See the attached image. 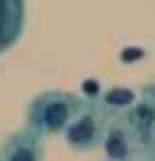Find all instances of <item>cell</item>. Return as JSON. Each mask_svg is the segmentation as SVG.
<instances>
[{"instance_id":"obj_1","label":"cell","mask_w":155,"mask_h":161,"mask_svg":"<svg viewBox=\"0 0 155 161\" xmlns=\"http://www.w3.org/2000/svg\"><path fill=\"white\" fill-rule=\"evenodd\" d=\"M85 98L68 90H44L27 104V128L35 131L41 139L63 134V128L68 126L74 115L82 109Z\"/></svg>"},{"instance_id":"obj_2","label":"cell","mask_w":155,"mask_h":161,"mask_svg":"<svg viewBox=\"0 0 155 161\" xmlns=\"http://www.w3.org/2000/svg\"><path fill=\"white\" fill-rule=\"evenodd\" d=\"M106 115L109 109L101 107V101H85L82 109L74 115V120L63 128V142L76 153H93L95 147H101Z\"/></svg>"},{"instance_id":"obj_3","label":"cell","mask_w":155,"mask_h":161,"mask_svg":"<svg viewBox=\"0 0 155 161\" xmlns=\"http://www.w3.org/2000/svg\"><path fill=\"white\" fill-rule=\"evenodd\" d=\"M125 126H128L133 142H136L139 153H150L155 147V104H150L147 98L139 96L128 109L120 112Z\"/></svg>"},{"instance_id":"obj_4","label":"cell","mask_w":155,"mask_h":161,"mask_svg":"<svg viewBox=\"0 0 155 161\" xmlns=\"http://www.w3.org/2000/svg\"><path fill=\"white\" fill-rule=\"evenodd\" d=\"M101 147L106 153L109 161H131L136 153V142L131 136L125 120L120 112H109L106 123H103V136H101Z\"/></svg>"},{"instance_id":"obj_5","label":"cell","mask_w":155,"mask_h":161,"mask_svg":"<svg viewBox=\"0 0 155 161\" xmlns=\"http://www.w3.org/2000/svg\"><path fill=\"white\" fill-rule=\"evenodd\" d=\"M0 158L3 161H44V139L25 126L3 139Z\"/></svg>"},{"instance_id":"obj_6","label":"cell","mask_w":155,"mask_h":161,"mask_svg":"<svg viewBox=\"0 0 155 161\" xmlns=\"http://www.w3.org/2000/svg\"><path fill=\"white\" fill-rule=\"evenodd\" d=\"M25 33V0H0V55L17 47Z\"/></svg>"},{"instance_id":"obj_7","label":"cell","mask_w":155,"mask_h":161,"mask_svg":"<svg viewBox=\"0 0 155 161\" xmlns=\"http://www.w3.org/2000/svg\"><path fill=\"white\" fill-rule=\"evenodd\" d=\"M139 98L136 90H131V87H109V90H103L101 96V107H106L109 112H122V109H128L131 104Z\"/></svg>"},{"instance_id":"obj_8","label":"cell","mask_w":155,"mask_h":161,"mask_svg":"<svg viewBox=\"0 0 155 161\" xmlns=\"http://www.w3.org/2000/svg\"><path fill=\"white\" fill-rule=\"evenodd\" d=\"M139 96H142V98H147L150 104H155V82H150V85H144Z\"/></svg>"},{"instance_id":"obj_9","label":"cell","mask_w":155,"mask_h":161,"mask_svg":"<svg viewBox=\"0 0 155 161\" xmlns=\"http://www.w3.org/2000/svg\"><path fill=\"white\" fill-rule=\"evenodd\" d=\"M147 156H150V161H155V147H152L150 153H147Z\"/></svg>"},{"instance_id":"obj_10","label":"cell","mask_w":155,"mask_h":161,"mask_svg":"<svg viewBox=\"0 0 155 161\" xmlns=\"http://www.w3.org/2000/svg\"><path fill=\"white\" fill-rule=\"evenodd\" d=\"M0 161H3V158H0Z\"/></svg>"},{"instance_id":"obj_11","label":"cell","mask_w":155,"mask_h":161,"mask_svg":"<svg viewBox=\"0 0 155 161\" xmlns=\"http://www.w3.org/2000/svg\"><path fill=\"white\" fill-rule=\"evenodd\" d=\"M106 161H109V158H106Z\"/></svg>"}]
</instances>
